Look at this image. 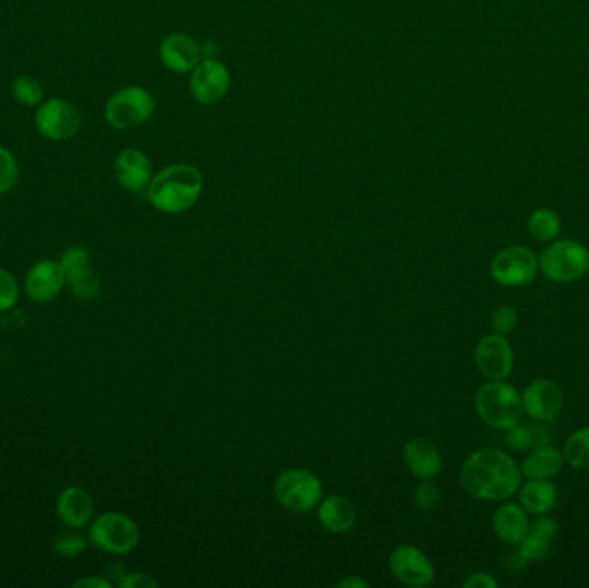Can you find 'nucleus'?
<instances>
[{"instance_id": "obj_1", "label": "nucleus", "mask_w": 589, "mask_h": 588, "mask_svg": "<svg viewBox=\"0 0 589 588\" xmlns=\"http://www.w3.org/2000/svg\"><path fill=\"white\" fill-rule=\"evenodd\" d=\"M521 483V468L514 459L490 447L472 452L460 470L462 488L481 501H507L519 492Z\"/></svg>"}, {"instance_id": "obj_2", "label": "nucleus", "mask_w": 589, "mask_h": 588, "mask_svg": "<svg viewBox=\"0 0 589 588\" xmlns=\"http://www.w3.org/2000/svg\"><path fill=\"white\" fill-rule=\"evenodd\" d=\"M202 188L204 178L199 169L192 164H171L152 178L147 197L157 211L180 214L197 204Z\"/></svg>"}, {"instance_id": "obj_3", "label": "nucleus", "mask_w": 589, "mask_h": 588, "mask_svg": "<svg viewBox=\"0 0 589 588\" xmlns=\"http://www.w3.org/2000/svg\"><path fill=\"white\" fill-rule=\"evenodd\" d=\"M474 407L479 418L496 430H509L521 423L522 397L509 383L488 382L474 395Z\"/></svg>"}, {"instance_id": "obj_4", "label": "nucleus", "mask_w": 589, "mask_h": 588, "mask_svg": "<svg viewBox=\"0 0 589 588\" xmlns=\"http://www.w3.org/2000/svg\"><path fill=\"white\" fill-rule=\"evenodd\" d=\"M155 111V99L140 85H128L107 99L104 118L107 125L126 132L147 123Z\"/></svg>"}, {"instance_id": "obj_5", "label": "nucleus", "mask_w": 589, "mask_h": 588, "mask_svg": "<svg viewBox=\"0 0 589 588\" xmlns=\"http://www.w3.org/2000/svg\"><path fill=\"white\" fill-rule=\"evenodd\" d=\"M538 266L552 282H577L589 271L588 247L574 240H558L541 252Z\"/></svg>"}, {"instance_id": "obj_6", "label": "nucleus", "mask_w": 589, "mask_h": 588, "mask_svg": "<svg viewBox=\"0 0 589 588\" xmlns=\"http://www.w3.org/2000/svg\"><path fill=\"white\" fill-rule=\"evenodd\" d=\"M38 135L49 142H68L80 133L83 118L73 102L52 97L42 102L33 118Z\"/></svg>"}, {"instance_id": "obj_7", "label": "nucleus", "mask_w": 589, "mask_h": 588, "mask_svg": "<svg viewBox=\"0 0 589 588\" xmlns=\"http://www.w3.org/2000/svg\"><path fill=\"white\" fill-rule=\"evenodd\" d=\"M90 542L100 551L109 554H128L138 544V526L135 521L119 513L100 514L90 526Z\"/></svg>"}, {"instance_id": "obj_8", "label": "nucleus", "mask_w": 589, "mask_h": 588, "mask_svg": "<svg viewBox=\"0 0 589 588\" xmlns=\"http://www.w3.org/2000/svg\"><path fill=\"white\" fill-rule=\"evenodd\" d=\"M274 495L288 511L305 513L321 501L323 485L310 471L288 470L274 483Z\"/></svg>"}, {"instance_id": "obj_9", "label": "nucleus", "mask_w": 589, "mask_h": 588, "mask_svg": "<svg viewBox=\"0 0 589 588\" xmlns=\"http://www.w3.org/2000/svg\"><path fill=\"white\" fill-rule=\"evenodd\" d=\"M538 271L534 252L521 245H512L498 252L491 261V278L502 287H524L531 283Z\"/></svg>"}, {"instance_id": "obj_10", "label": "nucleus", "mask_w": 589, "mask_h": 588, "mask_svg": "<svg viewBox=\"0 0 589 588\" xmlns=\"http://www.w3.org/2000/svg\"><path fill=\"white\" fill-rule=\"evenodd\" d=\"M231 76L226 64L217 57L202 59L190 76V92L199 104L214 106L223 101L230 90Z\"/></svg>"}, {"instance_id": "obj_11", "label": "nucleus", "mask_w": 589, "mask_h": 588, "mask_svg": "<svg viewBox=\"0 0 589 588\" xmlns=\"http://www.w3.org/2000/svg\"><path fill=\"white\" fill-rule=\"evenodd\" d=\"M474 359L481 375L490 382H503L505 378H509L514 366V352L509 340L498 333L486 335L479 340Z\"/></svg>"}, {"instance_id": "obj_12", "label": "nucleus", "mask_w": 589, "mask_h": 588, "mask_svg": "<svg viewBox=\"0 0 589 588\" xmlns=\"http://www.w3.org/2000/svg\"><path fill=\"white\" fill-rule=\"evenodd\" d=\"M390 570L407 587H426L434 580L433 564L419 549L400 545L390 557Z\"/></svg>"}, {"instance_id": "obj_13", "label": "nucleus", "mask_w": 589, "mask_h": 588, "mask_svg": "<svg viewBox=\"0 0 589 588\" xmlns=\"http://www.w3.org/2000/svg\"><path fill=\"white\" fill-rule=\"evenodd\" d=\"M564 406L562 390L550 380H536L522 394V409L533 420L553 421Z\"/></svg>"}, {"instance_id": "obj_14", "label": "nucleus", "mask_w": 589, "mask_h": 588, "mask_svg": "<svg viewBox=\"0 0 589 588\" xmlns=\"http://www.w3.org/2000/svg\"><path fill=\"white\" fill-rule=\"evenodd\" d=\"M112 169L119 185L128 192H142L149 187L154 178L149 156L135 147H128L119 152Z\"/></svg>"}, {"instance_id": "obj_15", "label": "nucleus", "mask_w": 589, "mask_h": 588, "mask_svg": "<svg viewBox=\"0 0 589 588\" xmlns=\"http://www.w3.org/2000/svg\"><path fill=\"white\" fill-rule=\"evenodd\" d=\"M162 64L178 75L192 73L202 61V49L195 38L185 33H171L159 45Z\"/></svg>"}, {"instance_id": "obj_16", "label": "nucleus", "mask_w": 589, "mask_h": 588, "mask_svg": "<svg viewBox=\"0 0 589 588\" xmlns=\"http://www.w3.org/2000/svg\"><path fill=\"white\" fill-rule=\"evenodd\" d=\"M64 282L66 276L61 264L45 259L28 271L25 280L26 294L30 295L31 301H54L64 287Z\"/></svg>"}, {"instance_id": "obj_17", "label": "nucleus", "mask_w": 589, "mask_h": 588, "mask_svg": "<svg viewBox=\"0 0 589 588\" xmlns=\"http://www.w3.org/2000/svg\"><path fill=\"white\" fill-rule=\"evenodd\" d=\"M403 459L409 470L422 480L434 478L441 471V456L438 449L426 438H412L403 447Z\"/></svg>"}, {"instance_id": "obj_18", "label": "nucleus", "mask_w": 589, "mask_h": 588, "mask_svg": "<svg viewBox=\"0 0 589 588\" xmlns=\"http://www.w3.org/2000/svg\"><path fill=\"white\" fill-rule=\"evenodd\" d=\"M57 514L64 525L81 528L92 520V497L83 488L69 487L57 499Z\"/></svg>"}, {"instance_id": "obj_19", "label": "nucleus", "mask_w": 589, "mask_h": 588, "mask_svg": "<svg viewBox=\"0 0 589 588\" xmlns=\"http://www.w3.org/2000/svg\"><path fill=\"white\" fill-rule=\"evenodd\" d=\"M529 528V520L524 507L507 502L493 514V530L496 537L505 544H519Z\"/></svg>"}, {"instance_id": "obj_20", "label": "nucleus", "mask_w": 589, "mask_h": 588, "mask_svg": "<svg viewBox=\"0 0 589 588\" xmlns=\"http://www.w3.org/2000/svg\"><path fill=\"white\" fill-rule=\"evenodd\" d=\"M564 466V454L555 447H538L524 459L521 473L527 480H550Z\"/></svg>"}, {"instance_id": "obj_21", "label": "nucleus", "mask_w": 589, "mask_h": 588, "mask_svg": "<svg viewBox=\"0 0 589 588\" xmlns=\"http://www.w3.org/2000/svg\"><path fill=\"white\" fill-rule=\"evenodd\" d=\"M519 499L526 513L540 516L550 513L557 504V488L550 480H527L519 488Z\"/></svg>"}, {"instance_id": "obj_22", "label": "nucleus", "mask_w": 589, "mask_h": 588, "mask_svg": "<svg viewBox=\"0 0 589 588\" xmlns=\"http://www.w3.org/2000/svg\"><path fill=\"white\" fill-rule=\"evenodd\" d=\"M319 521L331 533H345L355 525V509L347 499L331 495L319 504Z\"/></svg>"}, {"instance_id": "obj_23", "label": "nucleus", "mask_w": 589, "mask_h": 588, "mask_svg": "<svg viewBox=\"0 0 589 588\" xmlns=\"http://www.w3.org/2000/svg\"><path fill=\"white\" fill-rule=\"evenodd\" d=\"M527 228H529V233L534 240L552 242L558 237L562 223H560L558 214L552 209H538L529 216Z\"/></svg>"}, {"instance_id": "obj_24", "label": "nucleus", "mask_w": 589, "mask_h": 588, "mask_svg": "<svg viewBox=\"0 0 589 588\" xmlns=\"http://www.w3.org/2000/svg\"><path fill=\"white\" fill-rule=\"evenodd\" d=\"M564 461L574 470H589V428H579L567 438Z\"/></svg>"}, {"instance_id": "obj_25", "label": "nucleus", "mask_w": 589, "mask_h": 588, "mask_svg": "<svg viewBox=\"0 0 589 588\" xmlns=\"http://www.w3.org/2000/svg\"><path fill=\"white\" fill-rule=\"evenodd\" d=\"M14 101L25 107H38L44 99V87L35 76L19 75L11 83Z\"/></svg>"}, {"instance_id": "obj_26", "label": "nucleus", "mask_w": 589, "mask_h": 588, "mask_svg": "<svg viewBox=\"0 0 589 588\" xmlns=\"http://www.w3.org/2000/svg\"><path fill=\"white\" fill-rule=\"evenodd\" d=\"M550 551H552V542L533 532H527L519 542V556L526 563H540L548 557Z\"/></svg>"}, {"instance_id": "obj_27", "label": "nucleus", "mask_w": 589, "mask_h": 588, "mask_svg": "<svg viewBox=\"0 0 589 588\" xmlns=\"http://www.w3.org/2000/svg\"><path fill=\"white\" fill-rule=\"evenodd\" d=\"M59 264H61L66 280L71 282L73 278L83 275L85 271L90 269V254H88L87 249L75 245V247H69L68 251L62 254L61 263Z\"/></svg>"}, {"instance_id": "obj_28", "label": "nucleus", "mask_w": 589, "mask_h": 588, "mask_svg": "<svg viewBox=\"0 0 589 588\" xmlns=\"http://www.w3.org/2000/svg\"><path fill=\"white\" fill-rule=\"evenodd\" d=\"M19 180L18 159L4 145H0V195L11 192Z\"/></svg>"}, {"instance_id": "obj_29", "label": "nucleus", "mask_w": 589, "mask_h": 588, "mask_svg": "<svg viewBox=\"0 0 589 588\" xmlns=\"http://www.w3.org/2000/svg\"><path fill=\"white\" fill-rule=\"evenodd\" d=\"M69 285H71L73 294H75L78 299H81V301H92V299H95L100 292L99 276L95 275L92 269H88L83 275L73 278V280L69 282Z\"/></svg>"}, {"instance_id": "obj_30", "label": "nucleus", "mask_w": 589, "mask_h": 588, "mask_svg": "<svg viewBox=\"0 0 589 588\" xmlns=\"http://www.w3.org/2000/svg\"><path fill=\"white\" fill-rule=\"evenodd\" d=\"M87 549V540L78 533H61L54 540V551L61 557H76Z\"/></svg>"}, {"instance_id": "obj_31", "label": "nucleus", "mask_w": 589, "mask_h": 588, "mask_svg": "<svg viewBox=\"0 0 589 588\" xmlns=\"http://www.w3.org/2000/svg\"><path fill=\"white\" fill-rule=\"evenodd\" d=\"M519 316L512 306H500L496 307L493 314H491V326L498 335H507L512 332L515 326H517Z\"/></svg>"}, {"instance_id": "obj_32", "label": "nucleus", "mask_w": 589, "mask_h": 588, "mask_svg": "<svg viewBox=\"0 0 589 588\" xmlns=\"http://www.w3.org/2000/svg\"><path fill=\"white\" fill-rule=\"evenodd\" d=\"M534 442H536V437L531 432V428H527V426H521L517 423V425L510 426L509 430H507V444L515 452H526L533 449Z\"/></svg>"}, {"instance_id": "obj_33", "label": "nucleus", "mask_w": 589, "mask_h": 588, "mask_svg": "<svg viewBox=\"0 0 589 588\" xmlns=\"http://www.w3.org/2000/svg\"><path fill=\"white\" fill-rule=\"evenodd\" d=\"M19 288L14 276L0 268V311H7L18 301Z\"/></svg>"}, {"instance_id": "obj_34", "label": "nucleus", "mask_w": 589, "mask_h": 588, "mask_svg": "<svg viewBox=\"0 0 589 588\" xmlns=\"http://www.w3.org/2000/svg\"><path fill=\"white\" fill-rule=\"evenodd\" d=\"M414 501H416L417 507H421L424 511L434 509L440 502V490L433 483L422 482L414 492Z\"/></svg>"}, {"instance_id": "obj_35", "label": "nucleus", "mask_w": 589, "mask_h": 588, "mask_svg": "<svg viewBox=\"0 0 589 588\" xmlns=\"http://www.w3.org/2000/svg\"><path fill=\"white\" fill-rule=\"evenodd\" d=\"M527 532L536 533V535L548 538L550 542H553L558 535V523L553 518H548L545 514H540V518H536V520L529 523Z\"/></svg>"}, {"instance_id": "obj_36", "label": "nucleus", "mask_w": 589, "mask_h": 588, "mask_svg": "<svg viewBox=\"0 0 589 588\" xmlns=\"http://www.w3.org/2000/svg\"><path fill=\"white\" fill-rule=\"evenodd\" d=\"M119 585L123 588H150L157 587V582H155L154 578H150L149 575L131 573V575L124 576Z\"/></svg>"}, {"instance_id": "obj_37", "label": "nucleus", "mask_w": 589, "mask_h": 588, "mask_svg": "<svg viewBox=\"0 0 589 588\" xmlns=\"http://www.w3.org/2000/svg\"><path fill=\"white\" fill-rule=\"evenodd\" d=\"M464 587L496 588L498 587V582H496L495 578H491L490 575H486V573H474V575L469 576V578L465 580Z\"/></svg>"}, {"instance_id": "obj_38", "label": "nucleus", "mask_w": 589, "mask_h": 588, "mask_svg": "<svg viewBox=\"0 0 589 588\" xmlns=\"http://www.w3.org/2000/svg\"><path fill=\"white\" fill-rule=\"evenodd\" d=\"M76 588H109L111 583L102 580V578H95V576H87V578H81L75 583Z\"/></svg>"}, {"instance_id": "obj_39", "label": "nucleus", "mask_w": 589, "mask_h": 588, "mask_svg": "<svg viewBox=\"0 0 589 588\" xmlns=\"http://www.w3.org/2000/svg\"><path fill=\"white\" fill-rule=\"evenodd\" d=\"M338 587L340 588H366L369 587V583L366 580H362V578H357V576H352V578H345L343 582L338 583Z\"/></svg>"}, {"instance_id": "obj_40", "label": "nucleus", "mask_w": 589, "mask_h": 588, "mask_svg": "<svg viewBox=\"0 0 589 588\" xmlns=\"http://www.w3.org/2000/svg\"><path fill=\"white\" fill-rule=\"evenodd\" d=\"M200 49H202V59H212V57H217L219 54V49H217V45L214 42H204V44H200Z\"/></svg>"}]
</instances>
